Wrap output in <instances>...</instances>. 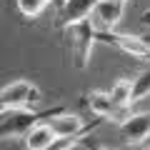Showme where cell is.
Instances as JSON below:
<instances>
[{
  "instance_id": "1",
  "label": "cell",
  "mask_w": 150,
  "mask_h": 150,
  "mask_svg": "<svg viewBox=\"0 0 150 150\" xmlns=\"http://www.w3.org/2000/svg\"><path fill=\"white\" fill-rule=\"evenodd\" d=\"M43 93L33 80H13L0 93V108L3 110H28L40 103Z\"/></svg>"
},
{
  "instance_id": "2",
  "label": "cell",
  "mask_w": 150,
  "mask_h": 150,
  "mask_svg": "<svg viewBox=\"0 0 150 150\" xmlns=\"http://www.w3.org/2000/svg\"><path fill=\"white\" fill-rule=\"evenodd\" d=\"M58 110H60V108H58ZM58 110H48L45 115L35 112L33 108H28V110H3L0 135H3V140L18 138V135H23V138H25V135H28V130H33L38 123H43V120H48L50 115H55Z\"/></svg>"
},
{
  "instance_id": "3",
  "label": "cell",
  "mask_w": 150,
  "mask_h": 150,
  "mask_svg": "<svg viewBox=\"0 0 150 150\" xmlns=\"http://www.w3.org/2000/svg\"><path fill=\"white\" fill-rule=\"evenodd\" d=\"M98 40L105 45H110V48L120 50V53L130 55V58H138V60H145L148 63L150 58V43L145 40V38L140 35H130V33H98Z\"/></svg>"
},
{
  "instance_id": "4",
  "label": "cell",
  "mask_w": 150,
  "mask_h": 150,
  "mask_svg": "<svg viewBox=\"0 0 150 150\" xmlns=\"http://www.w3.org/2000/svg\"><path fill=\"white\" fill-rule=\"evenodd\" d=\"M65 33H73V60H75V68H88L93 45L98 43V33H95V28H93V23L83 20V23H78V25L68 28Z\"/></svg>"
},
{
  "instance_id": "5",
  "label": "cell",
  "mask_w": 150,
  "mask_h": 150,
  "mask_svg": "<svg viewBox=\"0 0 150 150\" xmlns=\"http://www.w3.org/2000/svg\"><path fill=\"white\" fill-rule=\"evenodd\" d=\"M125 5H128V0H100L90 15V23L95 28V33H112L115 30L125 15Z\"/></svg>"
},
{
  "instance_id": "6",
  "label": "cell",
  "mask_w": 150,
  "mask_h": 150,
  "mask_svg": "<svg viewBox=\"0 0 150 150\" xmlns=\"http://www.w3.org/2000/svg\"><path fill=\"white\" fill-rule=\"evenodd\" d=\"M100 120H95L93 125H88L80 115H75V112H65V110H58L55 115L48 118V125L53 128V133L58 138H80L83 133H90Z\"/></svg>"
},
{
  "instance_id": "7",
  "label": "cell",
  "mask_w": 150,
  "mask_h": 150,
  "mask_svg": "<svg viewBox=\"0 0 150 150\" xmlns=\"http://www.w3.org/2000/svg\"><path fill=\"white\" fill-rule=\"evenodd\" d=\"M118 133L125 145H143L150 138V110L145 112H133L118 125Z\"/></svg>"
},
{
  "instance_id": "8",
  "label": "cell",
  "mask_w": 150,
  "mask_h": 150,
  "mask_svg": "<svg viewBox=\"0 0 150 150\" xmlns=\"http://www.w3.org/2000/svg\"><path fill=\"white\" fill-rule=\"evenodd\" d=\"M88 108H90V112L95 115L98 120H112V118H118L120 112H123L115 103H112V98H110L108 90L88 93Z\"/></svg>"
},
{
  "instance_id": "9",
  "label": "cell",
  "mask_w": 150,
  "mask_h": 150,
  "mask_svg": "<svg viewBox=\"0 0 150 150\" xmlns=\"http://www.w3.org/2000/svg\"><path fill=\"white\" fill-rule=\"evenodd\" d=\"M58 140V135L53 133V128L48 125V120L38 123L33 130H28L25 135V150H45L48 145H53Z\"/></svg>"
},
{
  "instance_id": "10",
  "label": "cell",
  "mask_w": 150,
  "mask_h": 150,
  "mask_svg": "<svg viewBox=\"0 0 150 150\" xmlns=\"http://www.w3.org/2000/svg\"><path fill=\"white\" fill-rule=\"evenodd\" d=\"M108 93H110L112 103H115L120 110H128V108L135 103V80H130V78H120V80L112 83V88Z\"/></svg>"
},
{
  "instance_id": "11",
  "label": "cell",
  "mask_w": 150,
  "mask_h": 150,
  "mask_svg": "<svg viewBox=\"0 0 150 150\" xmlns=\"http://www.w3.org/2000/svg\"><path fill=\"white\" fill-rule=\"evenodd\" d=\"M50 3H53V0H15L18 13H20L23 18H38Z\"/></svg>"
},
{
  "instance_id": "12",
  "label": "cell",
  "mask_w": 150,
  "mask_h": 150,
  "mask_svg": "<svg viewBox=\"0 0 150 150\" xmlns=\"http://www.w3.org/2000/svg\"><path fill=\"white\" fill-rule=\"evenodd\" d=\"M150 95V70H145L135 80V100H143V98Z\"/></svg>"
},
{
  "instance_id": "13",
  "label": "cell",
  "mask_w": 150,
  "mask_h": 150,
  "mask_svg": "<svg viewBox=\"0 0 150 150\" xmlns=\"http://www.w3.org/2000/svg\"><path fill=\"white\" fill-rule=\"evenodd\" d=\"M78 145V138H58L53 145H48L45 150H73Z\"/></svg>"
},
{
  "instance_id": "14",
  "label": "cell",
  "mask_w": 150,
  "mask_h": 150,
  "mask_svg": "<svg viewBox=\"0 0 150 150\" xmlns=\"http://www.w3.org/2000/svg\"><path fill=\"white\" fill-rule=\"evenodd\" d=\"M88 148H90V150H108V148H103V145H95V143H88Z\"/></svg>"
},
{
  "instance_id": "15",
  "label": "cell",
  "mask_w": 150,
  "mask_h": 150,
  "mask_svg": "<svg viewBox=\"0 0 150 150\" xmlns=\"http://www.w3.org/2000/svg\"><path fill=\"white\" fill-rule=\"evenodd\" d=\"M145 25H150V10L145 13Z\"/></svg>"
},
{
  "instance_id": "16",
  "label": "cell",
  "mask_w": 150,
  "mask_h": 150,
  "mask_svg": "<svg viewBox=\"0 0 150 150\" xmlns=\"http://www.w3.org/2000/svg\"><path fill=\"white\" fill-rule=\"evenodd\" d=\"M145 150H150V148H145Z\"/></svg>"
},
{
  "instance_id": "17",
  "label": "cell",
  "mask_w": 150,
  "mask_h": 150,
  "mask_svg": "<svg viewBox=\"0 0 150 150\" xmlns=\"http://www.w3.org/2000/svg\"><path fill=\"white\" fill-rule=\"evenodd\" d=\"M148 63H150V58H148Z\"/></svg>"
}]
</instances>
